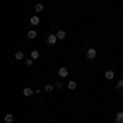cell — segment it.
<instances>
[{
  "label": "cell",
  "instance_id": "18",
  "mask_svg": "<svg viewBox=\"0 0 123 123\" xmlns=\"http://www.w3.org/2000/svg\"><path fill=\"white\" fill-rule=\"evenodd\" d=\"M117 89H118V90H123V79H120V80L117 82Z\"/></svg>",
  "mask_w": 123,
  "mask_h": 123
},
{
  "label": "cell",
  "instance_id": "7",
  "mask_svg": "<svg viewBox=\"0 0 123 123\" xmlns=\"http://www.w3.org/2000/svg\"><path fill=\"white\" fill-rule=\"evenodd\" d=\"M56 36H57V39H66V31L64 30H59V31H56Z\"/></svg>",
  "mask_w": 123,
  "mask_h": 123
},
{
  "label": "cell",
  "instance_id": "1",
  "mask_svg": "<svg viewBox=\"0 0 123 123\" xmlns=\"http://www.w3.org/2000/svg\"><path fill=\"white\" fill-rule=\"evenodd\" d=\"M85 56H87V59H95V57H97V49L89 48V49H87V53H85Z\"/></svg>",
  "mask_w": 123,
  "mask_h": 123
},
{
  "label": "cell",
  "instance_id": "10",
  "mask_svg": "<svg viewBox=\"0 0 123 123\" xmlns=\"http://www.w3.org/2000/svg\"><path fill=\"white\" fill-rule=\"evenodd\" d=\"M15 59H17V61L25 59V53H23V51H17V53H15Z\"/></svg>",
  "mask_w": 123,
  "mask_h": 123
},
{
  "label": "cell",
  "instance_id": "11",
  "mask_svg": "<svg viewBox=\"0 0 123 123\" xmlns=\"http://www.w3.org/2000/svg\"><path fill=\"white\" fill-rule=\"evenodd\" d=\"M3 120H5V123H12L13 120H15V117H13L12 113H7L5 117H3Z\"/></svg>",
  "mask_w": 123,
  "mask_h": 123
},
{
  "label": "cell",
  "instance_id": "16",
  "mask_svg": "<svg viewBox=\"0 0 123 123\" xmlns=\"http://www.w3.org/2000/svg\"><path fill=\"white\" fill-rule=\"evenodd\" d=\"M54 87H56V89H59V90H62V89H64V84H62L61 80H57L56 84H54Z\"/></svg>",
  "mask_w": 123,
  "mask_h": 123
},
{
  "label": "cell",
  "instance_id": "3",
  "mask_svg": "<svg viewBox=\"0 0 123 123\" xmlns=\"http://www.w3.org/2000/svg\"><path fill=\"white\" fill-rule=\"evenodd\" d=\"M57 76L61 77V79L67 77V76H69V71H67V67H59V71H57Z\"/></svg>",
  "mask_w": 123,
  "mask_h": 123
},
{
  "label": "cell",
  "instance_id": "2",
  "mask_svg": "<svg viewBox=\"0 0 123 123\" xmlns=\"http://www.w3.org/2000/svg\"><path fill=\"white\" fill-rule=\"evenodd\" d=\"M56 41H57V36H56V33H51L49 36L46 38V43L49 44V46H53V44H56Z\"/></svg>",
  "mask_w": 123,
  "mask_h": 123
},
{
  "label": "cell",
  "instance_id": "8",
  "mask_svg": "<svg viewBox=\"0 0 123 123\" xmlns=\"http://www.w3.org/2000/svg\"><path fill=\"white\" fill-rule=\"evenodd\" d=\"M115 123H123V112L115 113Z\"/></svg>",
  "mask_w": 123,
  "mask_h": 123
},
{
  "label": "cell",
  "instance_id": "6",
  "mask_svg": "<svg viewBox=\"0 0 123 123\" xmlns=\"http://www.w3.org/2000/svg\"><path fill=\"white\" fill-rule=\"evenodd\" d=\"M33 94H35V89H30V87H25L23 89V95L25 97H31Z\"/></svg>",
  "mask_w": 123,
  "mask_h": 123
},
{
  "label": "cell",
  "instance_id": "15",
  "mask_svg": "<svg viewBox=\"0 0 123 123\" xmlns=\"http://www.w3.org/2000/svg\"><path fill=\"white\" fill-rule=\"evenodd\" d=\"M54 90V85H51V84H46L44 85V92H48V94H51Z\"/></svg>",
  "mask_w": 123,
  "mask_h": 123
},
{
  "label": "cell",
  "instance_id": "5",
  "mask_svg": "<svg viewBox=\"0 0 123 123\" xmlns=\"http://www.w3.org/2000/svg\"><path fill=\"white\" fill-rule=\"evenodd\" d=\"M104 76H105V79H107V80H113V79H115V72L112 71V69H108Z\"/></svg>",
  "mask_w": 123,
  "mask_h": 123
},
{
  "label": "cell",
  "instance_id": "14",
  "mask_svg": "<svg viewBox=\"0 0 123 123\" xmlns=\"http://www.w3.org/2000/svg\"><path fill=\"white\" fill-rule=\"evenodd\" d=\"M35 10H36V13H39V12H43V10H44V5H43V3H36V5H35Z\"/></svg>",
  "mask_w": 123,
  "mask_h": 123
},
{
  "label": "cell",
  "instance_id": "13",
  "mask_svg": "<svg viewBox=\"0 0 123 123\" xmlns=\"http://www.w3.org/2000/svg\"><path fill=\"white\" fill-rule=\"evenodd\" d=\"M26 38H28V39H35V38H36V31H35V30H30L28 35H26Z\"/></svg>",
  "mask_w": 123,
  "mask_h": 123
},
{
  "label": "cell",
  "instance_id": "9",
  "mask_svg": "<svg viewBox=\"0 0 123 123\" xmlns=\"http://www.w3.org/2000/svg\"><path fill=\"white\" fill-rule=\"evenodd\" d=\"M67 89H69V90H76L77 89V82L76 80H69V82H67Z\"/></svg>",
  "mask_w": 123,
  "mask_h": 123
},
{
  "label": "cell",
  "instance_id": "4",
  "mask_svg": "<svg viewBox=\"0 0 123 123\" xmlns=\"http://www.w3.org/2000/svg\"><path fill=\"white\" fill-rule=\"evenodd\" d=\"M39 23H41V20H39L38 15H35V17H31V18H30V25H33V26H38Z\"/></svg>",
  "mask_w": 123,
  "mask_h": 123
},
{
  "label": "cell",
  "instance_id": "12",
  "mask_svg": "<svg viewBox=\"0 0 123 123\" xmlns=\"http://www.w3.org/2000/svg\"><path fill=\"white\" fill-rule=\"evenodd\" d=\"M30 56H31V59H33V61H36V59H39V51H36V49H33Z\"/></svg>",
  "mask_w": 123,
  "mask_h": 123
},
{
  "label": "cell",
  "instance_id": "17",
  "mask_svg": "<svg viewBox=\"0 0 123 123\" xmlns=\"http://www.w3.org/2000/svg\"><path fill=\"white\" fill-rule=\"evenodd\" d=\"M25 64H26V66H28V67H31V66H33V64H35V61H33V59L30 57V59H25Z\"/></svg>",
  "mask_w": 123,
  "mask_h": 123
}]
</instances>
